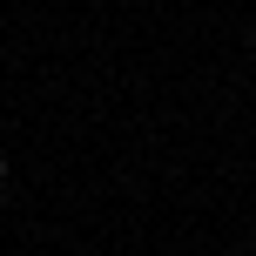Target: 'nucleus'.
<instances>
[{
    "label": "nucleus",
    "instance_id": "obj_1",
    "mask_svg": "<svg viewBox=\"0 0 256 256\" xmlns=\"http://www.w3.org/2000/svg\"><path fill=\"white\" fill-rule=\"evenodd\" d=\"M0 176H7V155H0Z\"/></svg>",
    "mask_w": 256,
    "mask_h": 256
}]
</instances>
